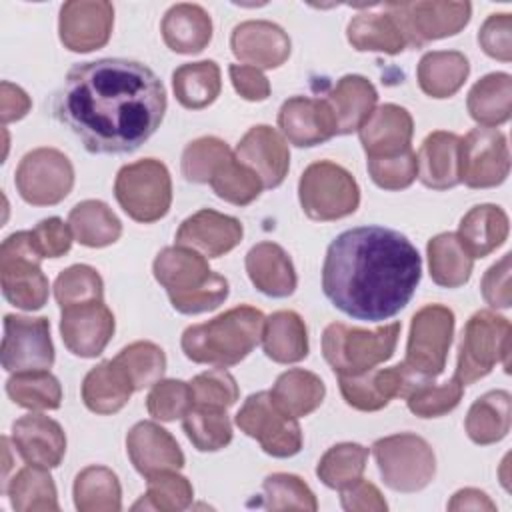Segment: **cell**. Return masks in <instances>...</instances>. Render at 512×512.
I'll use <instances>...</instances> for the list:
<instances>
[{
  "mask_svg": "<svg viewBox=\"0 0 512 512\" xmlns=\"http://www.w3.org/2000/svg\"><path fill=\"white\" fill-rule=\"evenodd\" d=\"M164 112L162 80L146 64L126 58L74 64L52 102L54 118L94 154L138 150Z\"/></svg>",
  "mask_w": 512,
  "mask_h": 512,
  "instance_id": "1",
  "label": "cell"
},
{
  "mask_svg": "<svg viewBox=\"0 0 512 512\" xmlns=\"http://www.w3.org/2000/svg\"><path fill=\"white\" fill-rule=\"evenodd\" d=\"M422 258L398 230L358 226L338 234L322 264L324 296L346 316L380 322L396 316L414 296Z\"/></svg>",
  "mask_w": 512,
  "mask_h": 512,
  "instance_id": "2",
  "label": "cell"
},
{
  "mask_svg": "<svg viewBox=\"0 0 512 512\" xmlns=\"http://www.w3.org/2000/svg\"><path fill=\"white\" fill-rule=\"evenodd\" d=\"M264 320V314L254 306L230 308L208 322L188 326L180 340L182 352L196 364L234 366L262 340Z\"/></svg>",
  "mask_w": 512,
  "mask_h": 512,
  "instance_id": "3",
  "label": "cell"
},
{
  "mask_svg": "<svg viewBox=\"0 0 512 512\" xmlns=\"http://www.w3.org/2000/svg\"><path fill=\"white\" fill-rule=\"evenodd\" d=\"M154 278L168 292L174 310L200 314L218 308L228 298V280L210 270L206 256L188 246H168L152 264Z\"/></svg>",
  "mask_w": 512,
  "mask_h": 512,
  "instance_id": "4",
  "label": "cell"
},
{
  "mask_svg": "<svg viewBox=\"0 0 512 512\" xmlns=\"http://www.w3.org/2000/svg\"><path fill=\"white\" fill-rule=\"evenodd\" d=\"M400 322L374 330L332 322L322 334V354L338 376H356L386 362L396 348Z\"/></svg>",
  "mask_w": 512,
  "mask_h": 512,
  "instance_id": "5",
  "label": "cell"
},
{
  "mask_svg": "<svg viewBox=\"0 0 512 512\" xmlns=\"http://www.w3.org/2000/svg\"><path fill=\"white\" fill-rule=\"evenodd\" d=\"M510 356V322L508 318L492 312H474L458 344V360L454 376L466 386L492 372L496 364H502L508 372Z\"/></svg>",
  "mask_w": 512,
  "mask_h": 512,
  "instance_id": "6",
  "label": "cell"
},
{
  "mask_svg": "<svg viewBox=\"0 0 512 512\" xmlns=\"http://www.w3.org/2000/svg\"><path fill=\"white\" fill-rule=\"evenodd\" d=\"M42 254L32 230L10 234L0 246V282L4 298L22 310H40L48 300V278L40 270Z\"/></svg>",
  "mask_w": 512,
  "mask_h": 512,
  "instance_id": "7",
  "label": "cell"
},
{
  "mask_svg": "<svg viewBox=\"0 0 512 512\" xmlns=\"http://www.w3.org/2000/svg\"><path fill=\"white\" fill-rule=\"evenodd\" d=\"M298 198L304 214L312 220L330 222L356 212L360 188L354 176L336 162H312L300 176Z\"/></svg>",
  "mask_w": 512,
  "mask_h": 512,
  "instance_id": "8",
  "label": "cell"
},
{
  "mask_svg": "<svg viewBox=\"0 0 512 512\" xmlns=\"http://www.w3.org/2000/svg\"><path fill=\"white\" fill-rule=\"evenodd\" d=\"M372 454L384 484L396 492H418L436 474L434 450L418 434L402 432L380 438L374 442Z\"/></svg>",
  "mask_w": 512,
  "mask_h": 512,
  "instance_id": "9",
  "label": "cell"
},
{
  "mask_svg": "<svg viewBox=\"0 0 512 512\" xmlns=\"http://www.w3.org/2000/svg\"><path fill=\"white\" fill-rule=\"evenodd\" d=\"M114 194L122 210L136 222L150 224L166 216L172 202L168 168L156 158H144L118 170Z\"/></svg>",
  "mask_w": 512,
  "mask_h": 512,
  "instance_id": "10",
  "label": "cell"
},
{
  "mask_svg": "<svg viewBox=\"0 0 512 512\" xmlns=\"http://www.w3.org/2000/svg\"><path fill=\"white\" fill-rule=\"evenodd\" d=\"M454 336V312L442 304H426L410 322L404 366L418 380H434L444 372Z\"/></svg>",
  "mask_w": 512,
  "mask_h": 512,
  "instance_id": "11",
  "label": "cell"
},
{
  "mask_svg": "<svg viewBox=\"0 0 512 512\" xmlns=\"http://www.w3.org/2000/svg\"><path fill=\"white\" fill-rule=\"evenodd\" d=\"M400 26L406 46L422 48L432 40L458 34L470 20V2H396L382 6Z\"/></svg>",
  "mask_w": 512,
  "mask_h": 512,
  "instance_id": "12",
  "label": "cell"
},
{
  "mask_svg": "<svg viewBox=\"0 0 512 512\" xmlns=\"http://www.w3.org/2000/svg\"><path fill=\"white\" fill-rule=\"evenodd\" d=\"M236 426L256 438L262 450L274 458H290L302 448V430L296 418L284 414L270 392L250 394L236 414Z\"/></svg>",
  "mask_w": 512,
  "mask_h": 512,
  "instance_id": "13",
  "label": "cell"
},
{
  "mask_svg": "<svg viewBox=\"0 0 512 512\" xmlns=\"http://www.w3.org/2000/svg\"><path fill=\"white\" fill-rule=\"evenodd\" d=\"M18 194L34 206L62 202L74 186V168L66 154L56 148H36L28 152L14 176Z\"/></svg>",
  "mask_w": 512,
  "mask_h": 512,
  "instance_id": "14",
  "label": "cell"
},
{
  "mask_svg": "<svg viewBox=\"0 0 512 512\" xmlns=\"http://www.w3.org/2000/svg\"><path fill=\"white\" fill-rule=\"evenodd\" d=\"M508 172L510 152L500 130L478 126L460 138V182L468 188H494Z\"/></svg>",
  "mask_w": 512,
  "mask_h": 512,
  "instance_id": "15",
  "label": "cell"
},
{
  "mask_svg": "<svg viewBox=\"0 0 512 512\" xmlns=\"http://www.w3.org/2000/svg\"><path fill=\"white\" fill-rule=\"evenodd\" d=\"M2 366L8 372L48 370L54 364L50 322L44 316H4Z\"/></svg>",
  "mask_w": 512,
  "mask_h": 512,
  "instance_id": "16",
  "label": "cell"
},
{
  "mask_svg": "<svg viewBox=\"0 0 512 512\" xmlns=\"http://www.w3.org/2000/svg\"><path fill=\"white\" fill-rule=\"evenodd\" d=\"M114 26V6L104 0H72L60 8L58 32L64 48L72 52H92L110 40Z\"/></svg>",
  "mask_w": 512,
  "mask_h": 512,
  "instance_id": "17",
  "label": "cell"
},
{
  "mask_svg": "<svg viewBox=\"0 0 512 512\" xmlns=\"http://www.w3.org/2000/svg\"><path fill=\"white\" fill-rule=\"evenodd\" d=\"M338 382L348 406L362 412H376L392 398H406L420 380L404 364H396L390 368H372L356 376H338Z\"/></svg>",
  "mask_w": 512,
  "mask_h": 512,
  "instance_id": "18",
  "label": "cell"
},
{
  "mask_svg": "<svg viewBox=\"0 0 512 512\" xmlns=\"http://www.w3.org/2000/svg\"><path fill=\"white\" fill-rule=\"evenodd\" d=\"M60 334L72 354L80 358L100 356L114 334V314L104 302L62 308Z\"/></svg>",
  "mask_w": 512,
  "mask_h": 512,
  "instance_id": "19",
  "label": "cell"
},
{
  "mask_svg": "<svg viewBox=\"0 0 512 512\" xmlns=\"http://www.w3.org/2000/svg\"><path fill=\"white\" fill-rule=\"evenodd\" d=\"M234 158L254 170L264 188L284 182L290 168V152L284 138L270 126H252L236 146Z\"/></svg>",
  "mask_w": 512,
  "mask_h": 512,
  "instance_id": "20",
  "label": "cell"
},
{
  "mask_svg": "<svg viewBox=\"0 0 512 512\" xmlns=\"http://www.w3.org/2000/svg\"><path fill=\"white\" fill-rule=\"evenodd\" d=\"M242 234L244 230L238 218L220 214L212 208H202L180 224L176 232V244L188 246L202 256L218 258L236 248L242 240Z\"/></svg>",
  "mask_w": 512,
  "mask_h": 512,
  "instance_id": "21",
  "label": "cell"
},
{
  "mask_svg": "<svg viewBox=\"0 0 512 512\" xmlns=\"http://www.w3.org/2000/svg\"><path fill=\"white\" fill-rule=\"evenodd\" d=\"M126 452L144 478L184 466V454L174 436L150 420H142L128 430Z\"/></svg>",
  "mask_w": 512,
  "mask_h": 512,
  "instance_id": "22",
  "label": "cell"
},
{
  "mask_svg": "<svg viewBox=\"0 0 512 512\" xmlns=\"http://www.w3.org/2000/svg\"><path fill=\"white\" fill-rule=\"evenodd\" d=\"M290 38L274 22L246 20L232 30V54L254 68H278L290 56Z\"/></svg>",
  "mask_w": 512,
  "mask_h": 512,
  "instance_id": "23",
  "label": "cell"
},
{
  "mask_svg": "<svg viewBox=\"0 0 512 512\" xmlns=\"http://www.w3.org/2000/svg\"><path fill=\"white\" fill-rule=\"evenodd\" d=\"M278 126L290 144L310 148L336 134V120L326 100L294 96L278 112Z\"/></svg>",
  "mask_w": 512,
  "mask_h": 512,
  "instance_id": "24",
  "label": "cell"
},
{
  "mask_svg": "<svg viewBox=\"0 0 512 512\" xmlns=\"http://www.w3.org/2000/svg\"><path fill=\"white\" fill-rule=\"evenodd\" d=\"M360 144L368 158H388L410 150L414 122L406 108L382 104L358 128Z\"/></svg>",
  "mask_w": 512,
  "mask_h": 512,
  "instance_id": "25",
  "label": "cell"
},
{
  "mask_svg": "<svg viewBox=\"0 0 512 512\" xmlns=\"http://www.w3.org/2000/svg\"><path fill=\"white\" fill-rule=\"evenodd\" d=\"M12 442L28 464L56 468L66 452L62 426L44 414H26L12 424Z\"/></svg>",
  "mask_w": 512,
  "mask_h": 512,
  "instance_id": "26",
  "label": "cell"
},
{
  "mask_svg": "<svg viewBox=\"0 0 512 512\" xmlns=\"http://www.w3.org/2000/svg\"><path fill=\"white\" fill-rule=\"evenodd\" d=\"M418 178L432 190H448L460 184V136L436 130L418 150Z\"/></svg>",
  "mask_w": 512,
  "mask_h": 512,
  "instance_id": "27",
  "label": "cell"
},
{
  "mask_svg": "<svg viewBox=\"0 0 512 512\" xmlns=\"http://www.w3.org/2000/svg\"><path fill=\"white\" fill-rule=\"evenodd\" d=\"M246 272L266 296L286 298L296 290L298 278L286 250L274 242H260L246 254Z\"/></svg>",
  "mask_w": 512,
  "mask_h": 512,
  "instance_id": "28",
  "label": "cell"
},
{
  "mask_svg": "<svg viewBox=\"0 0 512 512\" xmlns=\"http://www.w3.org/2000/svg\"><path fill=\"white\" fill-rule=\"evenodd\" d=\"M326 102L336 120V134H350L374 112L378 92L368 78L360 74H346L330 90Z\"/></svg>",
  "mask_w": 512,
  "mask_h": 512,
  "instance_id": "29",
  "label": "cell"
},
{
  "mask_svg": "<svg viewBox=\"0 0 512 512\" xmlns=\"http://www.w3.org/2000/svg\"><path fill=\"white\" fill-rule=\"evenodd\" d=\"M164 44L178 54H198L212 40L210 14L198 4H174L162 18Z\"/></svg>",
  "mask_w": 512,
  "mask_h": 512,
  "instance_id": "30",
  "label": "cell"
},
{
  "mask_svg": "<svg viewBox=\"0 0 512 512\" xmlns=\"http://www.w3.org/2000/svg\"><path fill=\"white\" fill-rule=\"evenodd\" d=\"M508 216L496 204L470 208L458 224V240L472 258H484L508 238Z\"/></svg>",
  "mask_w": 512,
  "mask_h": 512,
  "instance_id": "31",
  "label": "cell"
},
{
  "mask_svg": "<svg viewBox=\"0 0 512 512\" xmlns=\"http://www.w3.org/2000/svg\"><path fill=\"white\" fill-rule=\"evenodd\" d=\"M134 392L130 376L112 360L96 364L82 382V400L96 414H114L124 408Z\"/></svg>",
  "mask_w": 512,
  "mask_h": 512,
  "instance_id": "32",
  "label": "cell"
},
{
  "mask_svg": "<svg viewBox=\"0 0 512 512\" xmlns=\"http://www.w3.org/2000/svg\"><path fill=\"white\" fill-rule=\"evenodd\" d=\"M264 354L278 364H294L308 356V330L294 310H278L264 320Z\"/></svg>",
  "mask_w": 512,
  "mask_h": 512,
  "instance_id": "33",
  "label": "cell"
},
{
  "mask_svg": "<svg viewBox=\"0 0 512 512\" xmlns=\"http://www.w3.org/2000/svg\"><path fill=\"white\" fill-rule=\"evenodd\" d=\"M418 84L432 98L454 96L470 74L468 58L456 50L426 52L418 62Z\"/></svg>",
  "mask_w": 512,
  "mask_h": 512,
  "instance_id": "34",
  "label": "cell"
},
{
  "mask_svg": "<svg viewBox=\"0 0 512 512\" xmlns=\"http://www.w3.org/2000/svg\"><path fill=\"white\" fill-rule=\"evenodd\" d=\"M270 396L284 414L292 418H302L322 404L326 396V386L314 372L292 368L276 378Z\"/></svg>",
  "mask_w": 512,
  "mask_h": 512,
  "instance_id": "35",
  "label": "cell"
},
{
  "mask_svg": "<svg viewBox=\"0 0 512 512\" xmlns=\"http://www.w3.org/2000/svg\"><path fill=\"white\" fill-rule=\"evenodd\" d=\"M468 112L474 122L496 128L510 118L512 78L506 72H492L480 78L468 92Z\"/></svg>",
  "mask_w": 512,
  "mask_h": 512,
  "instance_id": "36",
  "label": "cell"
},
{
  "mask_svg": "<svg viewBox=\"0 0 512 512\" xmlns=\"http://www.w3.org/2000/svg\"><path fill=\"white\" fill-rule=\"evenodd\" d=\"M346 36L352 48L360 52H384L394 56L406 48L400 26L386 10L356 14L346 28Z\"/></svg>",
  "mask_w": 512,
  "mask_h": 512,
  "instance_id": "37",
  "label": "cell"
},
{
  "mask_svg": "<svg viewBox=\"0 0 512 512\" xmlns=\"http://www.w3.org/2000/svg\"><path fill=\"white\" fill-rule=\"evenodd\" d=\"M68 224L74 238L88 248L110 246L122 234V222L102 200L78 202L68 214Z\"/></svg>",
  "mask_w": 512,
  "mask_h": 512,
  "instance_id": "38",
  "label": "cell"
},
{
  "mask_svg": "<svg viewBox=\"0 0 512 512\" xmlns=\"http://www.w3.org/2000/svg\"><path fill=\"white\" fill-rule=\"evenodd\" d=\"M464 426L468 438L480 446L500 442L510 430V394L506 390L482 394L470 406Z\"/></svg>",
  "mask_w": 512,
  "mask_h": 512,
  "instance_id": "39",
  "label": "cell"
},
{
  "mask_svg": "<svg viewBox=\"0 0 512 512\" xmlns=\"http://www.w3.org/2000/svg\"><path fill=\"white\" fill-rule=\"evenodd\" d=\"M172 88L176 100L184 108L202 110L210 106L220 94V68L214 60L182 64L172 74Z\"/></svg>",
  "mask_w": 512,
  "mask_h": 512,
  "instance_id": "40",
  "label": "cell"
},
{
  "mask_svg": "<svg viewBox=\"0 0 512 512\" xmlns=\"http://www.w3.org/2000/svg\"><path fill=\"white\" fill-rule=\"evenodd\" d=\"M430 276L438 286L458 288L470 280L474 258L464 250L454 232L436 234L428 246Z\"/></svg>",
  "mask_w": 512,
  "mask_h": 512,
  "instance_id": "41",
  "label": "cell"
},
{
  "mask_svg": "<svg viewBox=\"0 0 512 512\" xmlns=\"http://www.w3.org/2000/svg\"><path fill=\"white\" fill-rule=\"evenodd\" d=\"M74 506L80 512H118L122 488L118 476L106 466H86L74 478Z\"/></svg>",
  "mask_w": 512,
  "mask_h": 512,
  "instance_id": "42",
  "label": "cell"
},
{
  "mask_svg": "<svg viewBox=\"0 0 512 512\" xmlns=\"http://www.w3.org/2000/svg\"><path fill=\"white\" fill-rule=\"evenodd\" d=\"M16 512H46L58 510V494L48 468L28 464L24 466L4 490Z\"/></svg>",
  "mask_w": 512,
  "mask_h": 512,
  "instance_id": "43",
  "label": "cell"
},
{
  "mask_svg": "<svg viewBox=\"0 0 512 512\" xmlns=\"http://www.w3.org/2000/svg\"><path fill=\"white\" fill-rule=\"evenodd\" d=\"M6 394L28 410H56L62 402V386L48 370L14 372L6 380Z\"/></svg>",
  "mask_w": 512,
  "mask_h": 512,
  "instance_id": "44",
  "label": "cell"
},
{
  "mask_svg": "<svg viewBox=\"0 0 512 512\" xmlns=\"http://www.w3.org/2000/svg\"><path fill=\"white\" fill-rule=\"evenodd\" d=\"M366 460L368 448L356 442H342L324 452L316 466V476L324 486L342 490L362 478Z\"/></svg>",
  "mask_w": 512,
  "mask_h": 512,
  "instance_id": "45",
  "label": "cell"
},
{
  "mask_svg": "<svg viewBox=\"0 0 512 512\" xmlns=\"http://www.w3.org/2000/svg\"><path fill=\"white\" fill-rule=\"evenodd\" d=\"M182 428L192 446L200 452L222 450L232 440L230 418L226 410L218 408L192 406V410L184 416Z\"/></svg>",
  "mask_w": 512,
  "mask_h": 512,
  "instance_id": "46",
  "label": "cell"
},
{
  "mask_svg": "<svg viewBox=\"0 0 512 512\" xmlns=\"http://www.w3.org/2000/svg\"><path fill=\"white\" fill-rule=\"evenodd\" d=\"M148 480L146 494L132 506V510H160L178 512L192 504L194 488L188 478L176 474V470L158 472Z\"/></svg>",
  "mask_w": 512,
  "mask_h": 512,
  "instance_id": "47",
  "label": "cell"
},
{
  "mask_svg": "<svg viewBox=\"0 0 512 512\" xmlns=\"http://www.w3.org/2000/svg\"><path fill=\"white\" fill-rule=\"evenodd\" d=\"M114 362L124 368V372L130 376L134 390H142L148 386H154L158 380H162L166 370V356L160 346L154 342L138 340L122 348Z\"/></svg>",
  "mask_w": 512,
  "mask_h": 512,
  "instance_id": "48",
  "label": "cell"
},
{
  "mask_svg": "<svg viewBox=\"0 0 512 512\" xmlns=\"http://www.w3.org/2000/svg\"><path fill=\"white\" fill-rule=\"evenodd\" d=\"M464 394V384L452 376L436 384L434 380H420L406 396L408 410L420 418H438L452 412Z\"/></svg>",
  "mask_w": 512,
  "mask_h": 512,
  "instance_id": "49",
  "label": "cell"
},
{
  "mask_svg": "<svg viewBox=\"0 0 512 512\" xmlns=\"http://www.w3.org/2000/svg\"><path fill=\"white\" fill-rule=\"evenodd\" d=\"M210 186L218 198L234 206H246L254 202L260 196V190L264 188L258 174L242 162H238L234 156L220 164V168L214 172L210 180Z\"/></svg>",
  "mask_w": 512,
  "mask_h": 512,
  "instance_id": "50",
  "label": "cell"
},
{
  "mask_svg": "<svg viewBox=\"0 0 512 512\" xmlns=\"http://www.w3.org/2000/svg\"><path fill=\"white\" fill-rule=\"evenodd\" d=\"M232 156L228 144L216 136H202L182 152V176L194 184H210L214 172Z\"/></svg>",
  "mask_w": 512,
  "mask_h": 512,
  "instance_id": "51",
  "label": "cell"
},
{
  "mask_svg": "<svg viewBox=\"0 0 512 512\" xmlns=\"http://www.w3.org/2000/svg\"><path fill=\"white\" fill-rule=\"evenodd\" d=\"M54 296L60 308L102 302L104 282L92 266L74 264L58 274L54 282Z\"/></svg>",
  "mask_w": 512,
  "mask_h": 512,
  "instance_id": "52",
  "label": "cell"
},
{
  "mask_svg": "<svg viewBox=\"0 0 512 512\" xmlns=\"http://www.w3.org/2000/svg\"><path fill=\"white\" fill-rule=\"evenodd\" d=\"M264 506L270 510H310L318 508L314 492L296 474L276 472L264 478Z\"/></svg>",
  "mask_w": 512,
  "mask_h": 512,
  "instance_id": "53",
  "label": "cell"
},
{
  "mask_svg": "<svg viewBox=\"0 0 512 512\" xmlns=\"http://www.w3.org/2000/svg\"><path fill=\"white\" fill-rule=\"evenodd\" d=\"M192 390L190 382L182 380H158L146 398V408L152 418L162 422H172L184 418L192 410Z\"/></svg>",
  "mask_w": 512,
  "mask_h": 512,
  "instance_id": "54",
  "label": "cell"
},
{
  "mask_svg": "<svg viewBox=\"0 0 512 512\" xmlns=\"http://www.w3.org/2000/svg\"><path fill=\"white\" fill-rule=\"evenodd\" d=\"M192 402L200 408L228 410L238 400V384L224 368L202 372L190 380Z\"/></svg>",
  "mask_w": 512,
  "mask_h": 512,
  "instance_id": "55",
  "label": "cell"
},
{
  "mask_svg": "<svg viewBox=\"0 0 512 512\" xmlns=\"http://www.w3.org/2000/svg\"><path fill=\"white\" fill-rule=\"evenodd\" d=\"M368 174L372 182L384 190H404L418 174L416 154L410 148L388 158H368Z\"/></svg>",
  "mask_w": 512,
  "mask_h": 512,
  "instance_id": "56",
  "label": "cell"
},
{
  "mask_svg": "<svg viewBox=\"0 0 512 512\" xmlns=\"http://www.w3.org/2000/svg\"><path fill=\"white\" fill-rule=\"evenodd\" d=\"M480 48L496 60L510 62L512 60V14H490L480 32H478Z\"/></svg>",
  "mask_w": 512,
  "mask_h": 512,
  "instance_id": "57",
  "label": "cell"
},
{
  "mask_svg": "<svg viewBox=\"0 0 512 512\" xmlns=\"http://www.w3.org/2000/svg\"><path fill=\"white\" fill-rule=\"evenodd\" d=\"M32 236H34V242L44 258L64 256L70 250L72 238H74L70 224H64V220H60L56 216L40 220L36 224V228L32 230Z\"/></svg>",
  "mask_w": 512,
  "mask_h": 512,
  "instance_id": "58",
  "label": "cell"
},
{
  "mask_svg": "<svg viewBox=\"0 0 512 512\" xmlns=\"http://www.w3.org/2000/svg\"><path fill=\"white\" fill-rule=\"evenodd\" d=\"M484 300L492 308H508L512 302L510 294V254H504L496 264H492L482 276L480 284Z\"/></svg>",
  "mask_w": 512,
  "mask_h": 512,
  "instance_id": "59",
  "label": "cell"
},
{
  "mask_svg": "<svg viewBox=\"0 0 512 512\" xmlns=\"http://www.w3.org/2000/svg\"><path fill=\"white\" fill-rule=\"evenodd\" d=\"M340 502L342 508L350 512H384L388 508L380 490L362 478L340 490Z\"/></svg>",
  "mask_w": 512,
  "mask_h": 512,
  "instance_id": "60",
  "label": "cell"
},
{
  "mask_svg": "<svg viewBox=\"0 0 512 512\" xmlns=\"http://www.w3.org/2000/svg\"><path fill=\"white\" fill-rule=\"evenodd\" d=\"M234 90L248 102H262L270 96L268 78L254 66L248 64H230L228 68Z\"/></svg>",
  "mask_w": 512,
  "mask_h": 512,
  "instance_id": "61",
  "label": "cell"
},
{
  "mask_svg": "<svg viewBox=\"0 0 512 512\" xmlns=\"http://www.w3.org/2000/svg\"><path fill=\"white\" fill-rule=\"evenodd\" d=\"M30 108H32V100L28 98V94L20 86H16L8 80H4L0 84V118H2V124L24 118L30 112Z\"/></svg>",
  "mask_w": 512,
  "mask_h": 512,
  "instance_id": "62",
  "label": "cell"
},
{
  "mask_svg": "<svg viewBox=\"0 0 512 512\" xmlns=\"http://www.w3.org/2000/svg\"><path fill=\"white\" fill-rule=\"evenodd\" d=\"M448 510H496V504L482 490L462 488L448 502Z\"/></svg>",
  "mask_w": 512,
  "mask_h": 512,
  "instance_id": "63",
  "label": "cell"
}]
</instances>
